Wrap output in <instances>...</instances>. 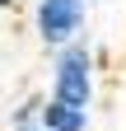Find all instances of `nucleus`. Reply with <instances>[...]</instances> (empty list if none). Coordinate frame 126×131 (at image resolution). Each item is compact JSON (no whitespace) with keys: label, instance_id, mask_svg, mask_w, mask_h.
<instances>
[{"label":"nucleus","instance_id":"3","mask_svg":"<svg viewBox=\"0 0 126 131\" xmlns=\"http://www.w3.org/2000/svg\"><path fill=\"white\" fill-rule=\"evenodd\" d=\"M42 126L47 131H89V112L61 103V98H42Z\"/></svg>","mask_w":126,"mask_h":131},{"label":"nucleus","instance_id":"5","mask_svg":"<svg viewBox=\"0 0 126 131\" xmlns=\"http://www.w3.org/2000/svg\"><path fill=\"white\" fill-rule=\"evenodd\" d=\"M9 5H14V0H0V14H5V9H9Z\"/></svg>","mask_w":126,"mask_h":131},{"label":"nucleus","instance_id":"2","mask_svg":"<svg viewBox=\"0 0 126 131\" xmlns=\"http://www.w3.org/2000/svg\"><path fill=\"white\" fill-rule=\"evenodd\" d=\"M33 28L42 47H66V42H80L84 33V0H33Z\"/></svg>","mask_w":126,"mask_h":131},{"label":"nucleus","instance_id":"1","mask_svg":"<svg viewBox=\"0 0 126 131\" xmlns=\"http://www.w3.org/2000/svg\"><path fill=\"white\" fill-rule=\"evenodd\" d=\"M93 47L80 38V42H66L52 52V94L47 98H61V103L70 108H93V80H98V70H93Z\"/></svg>","mask_w":126,"mask_h":131},{"label":"nucleus","instance_id":"4","mask_svg":"<svg viewBox=\"0 0 126 131\" xmlns=\"http://www.w3.org/2000/svg\"><path fill=\"white\" fill-rule=\"evenodd\" d=\"M9 131H47V126H42V98H28V103L14 108Z\"/></svg>","mask_w":126,"mask_h":131}]
</instances>
